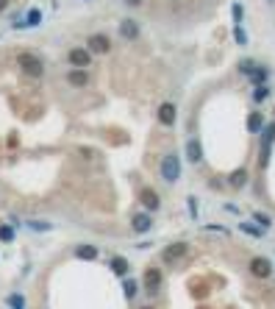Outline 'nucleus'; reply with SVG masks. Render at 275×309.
<instances>
[{"label":"nucleus","instance_id":"obj_22","mask_svg":"<svg viewBox=\"0 0 275 309\" xmlns=\"http://www.w3.org/2000/svg\"><path fill=\"white\" fill-rule=\"evenodd\" d=\"M28 226L34 231H50L53 229V223H48V220H28Z\"/></svg>","mask_w":275,"mask_h":309},{"label":"nucleus","instance_id":"obj_9","mask_svg":"<svg viewBox=\"0 0 275 309\" xmlns=\"http://www.w3.org/2000/svg\"><path fill=\"white\" fill-rule=\"evenodd\" d=\"M145 287H148V292H159V290H162V270L150 267V270L145 273Z\"/></svg>","mask_w":275,"mask_h":309},{"label":"nucleus","instance_id":"obj_27","mask_svg":"<svg viewBox=\"0 0 275 309\" xmlns=\"http://www.w3.org/2000/svg\"><path fill=\"white\" fill-rule=\"evenodd\" d=\"M189 215L192 218H198V198H195V195L189 198Z\"/></svg>","mask_w":275,"mask_h":309},{"label":"nucleus","instance_id":"obj_4","mask_svg":"<svg viewBox=\"0 0 275 309\" xmlns=\"http://www.w3.org/2000/svg\"><path fill=\"white\" fill-rule=\"evenodd\" d=\"M70 64L72 67H81V70H86V67L92 64V53L86 48H72L70 50Z\"/></svg>","mask_w":275,"mask_h":309},{"label":"nucleus","instance_id":"obj_20","mask_svg":"<svg viewBox=\"0 0 275 309\" xmlns=\"http://www.w3.org/2000/svg\"><path fill=\"white\" fill-rule=\"evenodd\" d=\"M0 240H3V243H12L14 240V226H9V223L0 226Z\"/></svg>","mask_w":275,"mask_h":309},{"label":"nucleus","instance_id":"obj_10","mask_svg":"<svg viewBox=\"0 0 275 309\" xmlns=\"http://www.w3.org/2000/svg\"><path fill=\"white\" fill-rule=\"evenodd\" d=\"M120 37L128 39V42L139 39V25L133 23V20H122V23H120Z\"/></svg>","mask_w":275,"mask_h":309},{"label":"nucleus","instance_id":"obj_24","mask_svg":"<svg viewBox=\"0 0 275 309\" xmlns=\"http://www.w3.org/2000/svg\"><path fill=\"white\" fill-rule=\"evenodd\" d=\"M233 37H236V42H239V48H245V45H247V31L242 28V25H236V28H233Z\"/></svg>","mask_w":275,"mask_h":309},{"label":"nucleus","instance_id":"obj_7","mask_svg":"<svg viewBox=\"0 0 275 309\" xmlns=\"http://www.w3.org/2000/svg\"><path fill=\"white\" fill-rule=\"evenodd\" d=\"M67 81H70L75 89H84V86L89 84V73H86V70H81V67H72L70 73H67Z\"/></svg>","mask_w":275,"mask_h":309},{"label":"nucleus","instance_id":"obj_17","mask_svg":"<svg viewBox=\"0 0 275 309\" xmlns=\"http://www.w3.org/2000/svg\"><path fill=\"white\" fill-rule=\"evenodd\" d=\"M111 270L117 273V276H128V262L122 259V256H114V259H111Z\"/></svg>","mask_w":275,"mask_h":309},{"label":"nucleus","instance_id":"obj_18","mask_svg":"<svg viewBox=\"0 0 275 309\" xmlns=\"http://www.w3.org/2000/svg\"><path fill=\"white\" fill-rule=\"evenodd\" d=\"M9 309H25V295H20V292H12V295L6 298Z\"/></svg>","mask_w":275,"mask_h":309},{"label":"nucleus","instance_id":"obj_29","mask_svg":"<svg viewBox=\"0 0 275 309\" xmlns=\"http://www.w3.org/2000/svg\"><path fill=\"white\" fill-rule=\"evenodd\" d=\"M9 3H12V0H0V12H6V9H9Z\"/></svg>","mask_w":275,"mask_h":309},{"label":"nucleus","instance_id":"obj_5","mask_svg":"<svg viewBox=\"0 0 275 309\" xmlns=\"http://www.w3.org/2000/svg\"><path fill=\"white\" fill-rule=\"evenodd\" d=\"M175 120H178V109H175V103H162L159 106V123L162 126H175Z\"/></svg>","mask_w":275,"mask_h":309},{"label":"nucleus","instance_id":"obj_2","mask_svg":"<svg viewBox=\"0 0 275 309\" xmlns=\"http://www.w3.org/2000/svg\"><path fill=\"white\" fill-rule=\"evenodd\" d=\"M162 178L167 184H175L181 178V156L178 153H167L162 159Z\"/></svg>","mask_w":275,"mask_h":309},{"label":"nucleus","instance_id":"obj_30","mask_svg":"<svg viewBox=\"0 0 275 309\" xmlns=\"http://www.w3.org/2000/svg\"><path fill=\"white\" fill-rule=\"evenodd\" d=\"M125 3H131V6H139V3H142V0H125Z\"/></svg>","mask_w":275,"mask_h":309},{"label":"nucleus","instance_id":"obj_6","mask_svg":"<svg viewBox=\"0 0 275 309\" xmlns=\"http://www.w3.org/2000/svg\"><path fill=\"white\" fill-rule=\"evenodd\" d=\"M131 229L136 231V234H148V231L153 229V218H150V212H139V215H133Z\"/></svg>","mask_w":275,"mask_h":309},{"label":"nucleus","instance_id":"obj_13","mask_svg":"<svg viewBox=\"0 0 275 309\" xmlns=\"http://www.w3.org/2000/svg\"><path fill=\"white\" fill-rule=\"evenodd\" d=\"M159 203H162V200H159V195H156L153 189H145V192H142V206L148 209V212H156Z\"/></svg>","mask_w":275,"mask_h":309},{"label":"nucleus","instance_id":"obj_25","mask_svg":"<svg viewBox=\"0 0 275 309\" xmlns=\"http://www.w3.org/2000/svg\"><path fill=\"white\" fill-rule=\"evenodd\" d=\"M267 97H269V89H267V86H258V89L253 92V100H256V103L267 100Z\"/></svg>","mask_w":275,"mask_h":309},{"label":"nucleus","instance_id":"obj_12","mask_svg":"<svg viewBox=\"0 0 275 309\" xmlns=\"http://www.w3.org/2000/svg\"><path fill=\"white\" fill-rule=\"evenodd\" d=\"M184 254H186V243H175V245H170V248L164 251V262H175Z\"/></svg>","mask_w":275,"mask_h":309},{"label":"nucleus","instance_id":"obj_11","mask_svg":"<svg viewBox=\"0 0 275 309\" xmlns=\"http://www.w3.org/2000/svg\"><path fill=\"white\" fill-rule=\"evenodd\" d=\"M186 156H189L192 164H198L200 159H203V148H200L198 140H189V142H186Z\"/></svg>","mask_w":275,"mask_h":309},{"label":"nucleus","instance_id":"obj_16","mask_svg":"<svg viewBox=\"0 0 275 309\" xmlns=\"http://www.w3.org/2000/svg\"><path fill=\"white\" fill-rule=\"evenodd\" d=\"M39 23H42V12H39V9H31L25 23H17V25L20 28H34V25H39Z\"/></svg>","mask_w":275,"mask_h":309},{"label":"nucleus","instance_id":"obj_23","mask_svg":"<svg viewBox=\"0 0 275 309\" xmlns=\"http://www.w3.org/2000/svg\"><path fill=\"white\" fill-rule=\"evenodd\" d=\"M245 181H247V173H245V170H236V173L231 176V184H233V187H245Z\"/></svg>","mask_w":275,"mask_h":309},{"label":"nucleus","instance_id":"obj_26","mask_svg":"<svg viewBox=\"0 0 275 309\" xmlns=\"http://www.w3.org/2000/svg\"><path fill=\"white\" fill-rule=\"evenodd\" d=\"M122 290H125V298H133V295H136V281L128 279L125 284H122Z\"/></svg>","mask_w":275,"mask_h":309},{"label":"nucleus","instance_id":"obj_21","mask_svg":"<svg viewBox=\"0 0 275 309\" xmlns=\"http://www.w3.org/2000/svg\"><path fill=\"white\" fill-rule=\"evenodd\" d=\"M231 14H233V23L242 25V20H245V9H242V3H233V6H231Z\"/></svg>","mask_w":275,"mask_h":309},{"label":"nucleus","instance_id":"obj_15","mask_svg":"<svg viewBox=\"0 0 275 309\" xmlns=\"http://www.w3.org/2000/svg\"><path fill=\"white\" fill-rule=\"evenodd\" d=\"M264 128V117H261V112H253L250 117H247V131L250 134H258Z\"/></svg>","mask_w":275,"mask_h":309},{"label":"nucleus","instance_id":"obj_14","mask_svg":"<svg viewBox=\"0 0 275 309\" xmlns=\"http://www.w3.org/2000/svg\"><path fill=\"white\" fill-rule=\"evenodd\" d=\"M75 256H78V259L92 262V259H97V248H95V245H78V248H75Z\"/></svg>","mask_w":275,"mask_h":309},{"label":"nucleus","instance_id":"obj_8","mask_svg":"<svg viewBox=\"0 0 275 309\" xmlns=\"http://www.w3.org/2000/svg\"><path fill=\"white\" fill-rule=\"evenodd\" d=\"M250 273L258 276V279H267L269 273H272V265H269V259H264V256H256V259L250 262Z\"/></svg>","mask_w":275,"mask_h":309},{"label":"nucleus","instance_id":"obj_3","mask_svg":"<svg viewBox=\"0 0 275 309\" xmlns=\"http://www.w3.org/2000/svg\"><path fill=\"white\" fill-rule=\"evenodd\" d=\"M86 50H89V53H108V50H111V42H108L106 34H92V37L86 39Z\"/></svg>","mask_w":275,"mask_h":309},{"label":"nucleus","instance_id":"obj_31","mask_svg":"<svg viewBox=\"0 0 275 309\" xmlns=\"http://www.w3.org/2000/svg\"><path fill=\"white\" fill-rule=\"evenodd\" d=\"M142 309H153V306H142Z\"/></svg>","mask_w":275,"mask_h":309},{"label":"nucleus","instance_id":"obj_28","mask_svg":"<svg viewBox=\"0 0 275 309\" xmlns=\"http://www.w3.org/2000/svg\"><path fill=\"white\" fill-rule=\"evenodd\" d=\"M242 231H247V234H253V237H261V229H253V226H247V223H242Z\"/></svg>","mask_w":275,"mask_h":309},{"label":"nucleus","instance_id":"obj_19","mask_svg":"<svg viewBox=\"0 0 275 309\" xmlns=\"http://www.w3.org/2000/svg\"><path fill=\"white\" fill-rule=\"evenodd\" d=\"M253 220H256V223H258V229H261V231H267L269 226H272V220H269V215H261V212H256V215H253Z\"/></svg>","mask_w":275,"mask_h":309},{"label":"nucleus","instance_id":"obj_1","mask_svg":"<svg viewBox=\"0 0 275 309\" xmlns=\"http://www.w3.org/2000/svg\"><path fill=\"white\" fill-rule=\"evenodd\" d=\"M17 67L23 70L25 75H31V78H42V75H45V61L39 59V56L28 53V50L17 53Z\"/></svg>","mask_w":275,"mask_h":309}]
</instances>
